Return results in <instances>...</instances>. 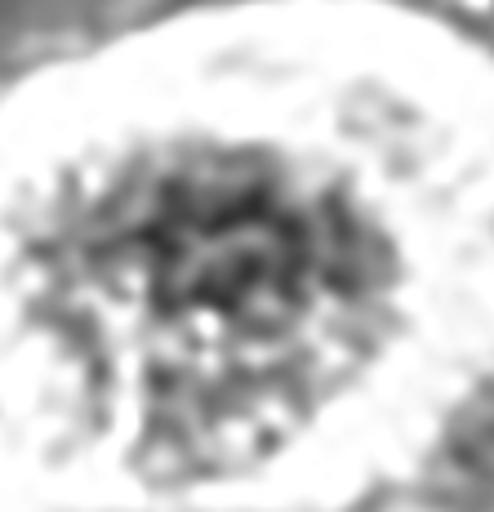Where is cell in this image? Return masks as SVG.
Masks as SVG:
<instances>
[{
    "instance_id": "6da1fadb",
    "label": "cell",
    "mask_w": 494,
    "mask_h": 512,
    "mask_svg": "<svg viewBox=\"0 0 494 512\" xmlns=\"http://www.w3.org/2000/svg\"><path fill=\"white\" fill-rule=\"evenodd\" d=\"M0 512H494V54L219 9L0 116Z\"/></svg>"
}]
</instances>
